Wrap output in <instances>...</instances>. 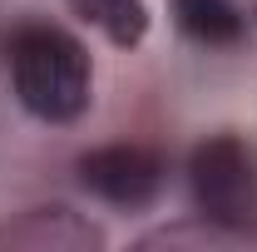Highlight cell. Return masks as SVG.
<instances>
[{
	"label": "cell",
	"instance_id": "1",
	"mask_svg": "<svg viewBox=\"0 0 257 252\" xmlns=\"http://www.w3.org/2000/svg\"><path fill=\"white\" fill-rule=\"evenodd\" d=\"M10 94L35 124L69 129L94 104V60L79 45V35L50 20H25L5 40Z\"/></svg>",
	"mask_w": 257,
	"mask_h": 252
},
{
	"label": "cell",
	"instance_id": "2",
	"mask_svg": "<svg viewBox=\"0 0 257 252\" xmlns=\"http://www.w3.org/2000/svg\"><path fill=\"white\" fill-rule=\"evenodd\" d=\"M188 203L198 218L257 237V149L242 134H208L188 149Z\"/></svg>",
	"mask_w": 257,
	"mask_h": 252
},
{
	"label": "cell",
	"instance_id": "3",
	"mask_svg": "<svg viewBox=\"0 0 257 252\" xmlns=\"http://www.w3.org/2000/svg\"><path fill=\"white\" fill-rule=\"evenodd\" d=\"M74 178L99 203H109L119 213H144L168 188V154L154 144H134V139L128 144H99L89 154H79Z\"/></svg>",
	"mask_w": 257,
	"mask_h": 252
},
{
	"label": "cell",
	"instance_id": "4",
	"mask_svg": "<svg viewBox=\"0 0 257 252\" xmlns=\"http://www.w3.org/2000/svg\"><path fill=\"white\" fill-rule=\"evenodd\" d=\"M109 232L69 203H30L0 218V252H104Z\"/></svg>",
	"mask_w": 257,
	"mask_h": 252
},
{
	"label": "cell",
	"instance_id": "5",
	"mask_svg": "<svg viewBox=\"0 0 257 252\" xmlns=\"http://www.w3.org/2000/svg\"><path fill=\"white\" fill-rule=\"evenodd\" d=\"M168 15L183 40L203 50H237L247 45V15L232 0H168Z\"/></svg>",
	"mask_w": 257,
	"mask_h": 252
},
{
	"label": "cell",
	"instance_id": "6",
	"mask_svg": "<svg viewBox=\"0 0 257 252\" xmlns=\"http://www.w3.org/2000/svg\"><path fill=\"white\" fill-rule=\"evenodd\" d=\"M89 30H99L114 50H139L149 40V0H64Z\"/></svg>",
	"mask_w": 257,
	"mask_h": 252
},
{
	"label": "cell",
	"instance_id": "7",
	"mask_svg": "<svg viewBox=\"0 0 257 252\" xmlns=\"http://www.w3.org/2000/svg\"><path fill=\"white\" fill-rule=\"evenodd\" d=\"M247 237H237V232H227V227H218V222H208V218H183V222H168V227H154V232H144V237H134V247H242Z\"/></svg>",
	"mask_w": 257,
	"mask_h": 252
},
{
	"label": "cell",
	"instance_id": "8",
	"mask_svg": "<svg viewBox=\"0 0 257 252\" xmlns=\"http://www.w3.org/2000/svg\"><path fill=\"white\" fill-rule=\"evenodd\" d=\"M252 25H257V5H252Z\"/></svg>",
	"mask_w": 257,
	"mask_h": 252
}]
</instances>
